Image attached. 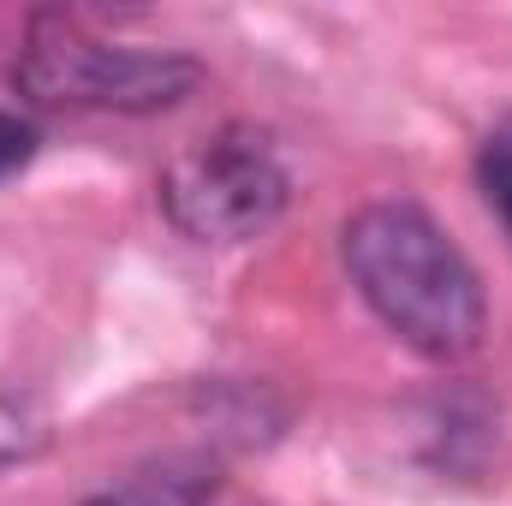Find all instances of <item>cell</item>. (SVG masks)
<instances>
[{
    "label": "cell",
    "instance_id": "6da1fadb",
    "mask_svg": "<svg viewBox=\"0 0 512 506\" xmlns=\"http://www.w3.org/2000/svg\"><path fill=\"white\" fill-rule=\"evenodd\" d=\"M340 251H346V268H352L364 304L411 352H423L435 364H459L483 346V334H489L483 280L423 203H411V197L364 203L346 221Z\"/></svg>",
    "mask_w": 512,
    "mask_h": 506
},
{
    "label": "cell",
    "instance_id": "5b68a950",
    "mask_svg": "<svg viewBox=\"0 0 512 506\" xmlns=\"http://www.w3.org/2000/svg\"><path fill=\"white\" fill-rule=\"evenodd\" d=\"M90 506H203V489L191 477H173V471H143L120 489H108L102 501Z\"/></svg>",
    "mask_w": 512,
    "mask_h": 506
},
{
    "label": "cell",
    "instance_id": "52a82bcc",
    "mask_svg": "<svg viewBox=\"0 0 512 506\" xmlns=\"http://www.w3.org/2000/svg\"><path fill=\"white\" fill-rule=\"evenodd\" d=\"M36 126L24 120V114H12V108H0V179H12L18 167H30V155H36Z\"/></svg>",
    "mask_w": 512,
    "mask_h": 506
},
{
    "label": "cell",
    "instance_id": "3957f363",
    "mask_svg": "<svg viewBox=\"0 0 512 506\" xmlns=\"http://www.w3.org/2000/svg\"><path fill=\"white\" fill-rule=\"evenodd\" d=\"M292 203V173L256 126H221L179 149L161 173L167 221L197 245H245Z\"/></svg>",
    "mask_w": 512,
    "mask_h": 506
},
{
    "label": "cell",
    "instance_id": "277c9868",
    "mask_svg": "<svg viewBox=\"0 0 512 506\" xmlns=\"http://www.w3.org/2000/svg\"><path fill=\"white\" fill-rule=\"evenodd\" d=\"M42 447H48V411L36 399H24V393L0 387V471L30 465Z\"/></svg>",
    "mask_w": 512,
    "mask_h": 506
},
{
    "label": "cell",
    "instance_id": "7a4b0ae2",
    "mask_svg": "<svg viewBox=\"0 0 512 506\" xmlns=\"http://www.w3.org/2000/svg\"><path fill=\"white\" fill-rule=\"evenodd\" d=\"M203 84V66L173 48H126L90 36L66 12H42L12 60V90L42 108H90V114H161L179 108Z\"/></svg>",
    "mask_w": 512,
    "mask_h": 506
},
{
    "label": "cell",
    "instance_id": "8992f818",
    "mask_svg": "<svg viewBox=\"0 0 512 506\" xmlns=\"http://www.w3.org/2000/svg\"><path fill=\"white\" fill-rule=\"evenodd\" d=\"M477 185L489 197V209L501 215V227L512 233V131H495L477 155Z\"/></svg>",
    "mask_w": 512,
    "mask_h": 506
}]
</instances>
